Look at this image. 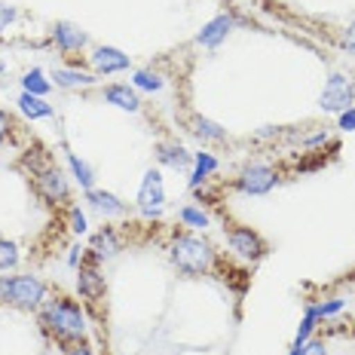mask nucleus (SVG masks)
<instances>
[{
  "label": "nucleus",
  "instance_id": "20e7f679",
  "mask_svg": "<svg viewBox=\"0 0 355 355\" xmlns=\"http://www.w3.org/2000/svg\"><path fill=\"white\" fill-rule=\"evenodd\" d=\"M6 303L19 309H40L46 303V285L34 276H10V294Z\"/></svg>",
  "mask_w": 355,
  "mask_h": 355
},
{
  "label": "nucleus",
  "instance_id": "412c9836",
  "mask_svg": "<svg viewBox=\"0 0 355 355\" xmlns=\"http://www.w3.org/2000/svg\"><path fill=\"white\" fill-rule=\"evenodd\" d=\"M68 162H71V172H73V178L80 181V187L83 190H92V168H89V162H83L80 157H73V153H68Z\"/></svg>",
  "mask_w": 355,
  "mask_h": 355
},
{
  "label": "nucleus",
  "instance_id": "7c9ffc66",
  "mask_svg": "<svg viewBox=\"0 0 355 355\" xmlns=\"http://www.w3.org/2000/svg\"><path fill=\"white\" fill-rule=\"evenodd\" d=\"M340 129H343V132H355V107H349V110H343V114H340Z\"/></svg>",
  "mask_w": 355,
  "mask_h": 355
},
{
  "label": "nucleus",
  "instance_id": "ddd939ff",
  "mask_svg": "<svg viewBox=\"0 0 355 355\" xmlns=\"http://www.w3.org/2000/svg\"><path fill=\"white\" fill-rule=\"evenodd\" d=\"M157 159L162 162V166H168V168H187L190 162H193V157H190V153L184 150L181 144H175V141H159L157 144Z\"/></svg>",
  "mask_w": 355,
  "mask_h": 355
},
{
  "label": "nucleus",
  "instance_id": "473e14b6",
  "mask_svg": "<svg viewBox=\"0 0 355 355\" xmlns=\"http://www.w3.org/2000/svg\"><path fill=\"white\" fill-rule=\"evenodd\" d=\"M10 125H12L10 114H3V110H0V141H3V138L10 135Z\"/></svg>",
  "mask_w": 355,
  "mask_h": 355
},
{
  "label": "nucleus",
  "instance_id": "f704fd0d",
  "mask_svg": "<svg viewBox=\"0 0 355 355\" xmlns=\"http://www.w3.org/2000/svg\"><path fill=\"white\" fill-rule=\"evenodd\" d=\"M68 355H92V349H89L86 343H77V346H71V352Z\"/></svg>",
  "mask_w": 355,
  "mask_h": 355
},
{
  "label": "nucleus",
  "instance_id": "b1692460",
  "mask_svg": "<svg viewBox=\"0 0 355 355\" xmlns=\"http://www.w3.org/2000/svg\"><path fill=\"white\" fill-rule=\"evenodd\" d=\"M21 83H25V92H31V95H40V98H43V95H46V92H49V83H46V80H43V73L37 71V68H34V71H28Z\"/></svg>",
  "mask_w": 355,
  "mask_h": 355
},
{
  "label": "nucleus",
  "instance_id": "a211bd4d",
  "mask_svg": "<svg viewBox=\"0 0 355 355\" xmlns=\"http://www.w3.org/2000/svg\"><path fill=\"white\" fill-rule=\"evenodd\" d=\"M19 107H21V114L31 116V120H40V116H53V107H49L46 101L40 98V95H31V92H21Z\"/></svg>",
  "mask_w": 355,
  "mask_h": 355
},
{
  "label": "nucleus",
  "instance_id": "f3484780",
  "mask_svg": "<svg viewBox=\"0 0 355 355\" xmlns=\"http://www.w3.org/2000/svg\"><path fill=\"white\" fill-rule=\"evenodd\" d=\"M92 251L98 257H114L116 251H120V239H116V233L110 230V227H105V230H98L92 236Z\"/></svg>",
  "mask_w": 355,
  "mask_h": 355
},
{
  "label": "nucleus",
  "instance_id": "6e6552de",
  "mask_svg": "<svg viewBox=\"0 0 355 355\" xmlns=\"http://www.w3.org/2000/svg\"><path fill=\"white\" fill-rule=\"evenodd\" d=\"M98 261H101L98 254H89L86 263H80V276H77L80 294H83L86 300H92V303H98L101 297H105V276H101L98 266H95Z\"/></svg>",
  "mask_w": 355,
  "mask_h": 355
},
{
  "label": "nucleus",
  "instance_id": "f03ea898",
  "mask_svg": "<svg viewBox=\"0 0 355 355\" xmlns=\"http://www.w3.org/2000/svg\"><path fill=\"white\" fill-rule=\"evenodd\" d=\"M172 263L184 276H202L214 266V248L199 236H175L172 242Z\"/></svg>",
  "mask_w": 355,
  "mask_h": 355
},
{
  "label": "nucleus",
  "instance_id": "72a5a7b5",
  "mask_svg": "<svg viewBox=\"0 0 355 355\" xmlns=\"http://www.w3.org/2000/svg\"><path fill=\"white\" fill-rule=\"evenodd\" d=\"M324 141H328V132H315V135H309L303 144H306V147H315V144H324Z\"/></svg>",
  "mask_w": 355,
  "mask_h": 355
},
{
  "label": "nucleus",
  "instance_id": "aec40b11",
  "mask_svg": "<svg viewBox=\"0 0 355 355\" xmlns=\"http://www.w3.org/2000/svg\"><path fill=\"white\" fill-rule=\"evenodd\" d=\"M214 168H218V159H214L211 153H196V168H193V175H190V190H199V184H202Z\"/></svg>",
  "mask_w": 355,
  "mask_h": 355
},
{
  "label": "nucleus",
  "instance_id": "9b49d317",
  "mask_svg": "<svg viewBox=\"0 0 355 355\" xmlns=\"http://www.w3.org/2000/svg\"><path fill=\"white\" fill-rule=\"evenodd\" d=\"M92 68L98 73H120L129 68V55L120 53V49L114 46H101L92 53Z\"/></svg>",
  "mask_w": 355,
  "mask_h": 355
},
{
  "label": "nucleus",
  "instance_id": "39448f33",
  "mask_svg": "<svg viewBox=\"0 0 355 355\" xmlns=\"http://www.w3.org/2000/svg\"><path fill=\"white\" fill-rule=\"evenodd\" d=\"M355 101V77H346V73H331L328 83H324L319 105L322 110H334V114H343L349 110Z\"/></svg>",
  "mask_w": 355,
  "mask_h": 355
},
{
  "label": "nucleus",
  "instance_id": "2eb2a0df",
  "mask_svg": "<svg viewBox=\"0 0 355 355\" xmlns=\"http://www.w3.org/2000/svg\"><path fill=\"white\" fill-rule=\"evenodd\" d=\"M190 132L202 141H227V129H220L214 120H205V116H190Z\"/></svg>",
  "mask_w": 355,
  "mask_h": 355
},
{
  "label": "nucleus",
  "instance_id": "4be33fe9",
  "mask_svg": "<svg viewBox=\"0 0 355 355\" xmlns=\"http://www.w3.org/2000/svg\"><path fill=\"white\" fill-rule=\"evenodd\" d=\"M315 322H319V315H315V309H313V306H306V315H303V322H300V331H297V337H294V346H291V349H300V346L306 343L309 337H313V328H315Z\"/></svg>",
  "mask_w": 355,
  "mask_h": 355
},
{
  "label": "nucleus",
  "instance_id": "f8f14e48",
  "mask_svg": "<svg viewBox=\"0 0 355 355\" xmlns=\"http://www.w3.org/2000/svg\"><path fill=\"white\" fill-rule=\"evenodd\" d=\"M233 25H236L233 16H218V19H211L209 25H205L202 31L196 34V43H199V46H209V49H214L220 40H224L227 34H230V28H233Z\"/></svg>",
  "mask_w": 355,
  "mask_h": 355
},
{
  "label": "nucleus",
  "instance_id": "423d86ee",
  "mask_svg": "<svg viewBox=\"0 0 355 355\" xmlns=\"http://www.w3.org/2000/svg\"><path fill=\"white\" fill-rule=\"evenodd\" d=\"M227 245H230L236 257H242V261H248V263L261 261L266 254V242L251 230V227H230V230H227Z\"/></svg>",
  "mask_w": 355,
  "mask_h": 355
},
{
  "label": "nucleus",
  "instance_id": "c9c22d12",
  "mask_svg": "<svg viewBox=\"0 0 355 355\" xmlns=\"http://www.w3.org/2000/svg\"><path fill=\"white\" fill-rule=\"evenodd\" d=\"M288 355H300V349H291V352H288Z\"/></svg>",
  "mask_w": 355,
  "mask_h": 355
},
{
  "label": "nucleus",
  "instance_id": "2f4dec72",
  "mask_svg": "<svg viewBox=\"0 0 355 355\" xmlns=\"http://www.w3.org/2000/svg\"><path fill=\"white\" fill-rule=\"evenodd\" d=\"M16 16H19V12L12 10V6H3V3H0V31H3L10 21H16Z\"/></svg>",
  "mask_w": 355,
  "mask_h": 355
},
{
  "label": "nucleus",
  "instance_id": "5701e85b",
  "mask_svg": "<svg viewBox=\"0 0 355 355\" xmlns=\"http://www.w3.org/2000/svg\"><path fill=\"white\" fill-rule=\"evenodd\" d=\"M19 263V245L10 239H0V272L12 270Z\"/></svg>",
  "mask_w": 355,
  "mask_h": 355
},
{
  "label": "nucleus",
  "instance_id": "a878e982",
  "mask_svg": "<svg viewBox=\"0 0 355 355\" xmlns=\"http://www.w3.org/2000/svg\"><path fill=\"white\" fill-rule=\"evenodd\" d=\"M181 220L190 227H209V214L202 209H196V205H187V209H181Z\"/></svg>",
  "mask_w": 355,
  "mask_h": 355
},
{
  "label": "nucleus",
  "instance_id": "7ed1b4c3",
  "mask_svg": "<svg viewBox=\"0 0 355 355\" xmlns=\"http://www.w3.org/2000/svg\"><path fill=\"white\" fill-rule=\"evenodd\" d=\"M276 181H279V172L272 166H266V162H248V166L236 175L233 187L245 196H263L276 187Z\"/></svg>",
  "mask_w": 355,
  "mask_h": 355
},
{
  "label": "nucleus",
  "instance_id": "dca6fc26",
  "mask_svg": "<svg viewBox=\"0 0 355 355\" xmlns=\"http://www.w3.org/2000/svg\"><path fill=\"white\" fill-rule=\"evenodd\" d=\"M86 202H92L101 214H125V205L107 190H86Z\"/></svg>",
  "mask_w": 355,
  "mask_h": 355
},
{
  "label": "nucleus",
  "instance_id": "4468645a",
  "mask_svg": "<svg viewBox=\"0 0 355 355\" xmlns=\"http://www.w3.org/2000/svg\"><path fill=\"white\" fill-rule=\"evenodd\" d=\"M105 101L107 105H116L120 110H129V114L141 110V101H138V95L132 92L129 86H107L105 89Z\"/></svg>",
  "mask_w": 355,
  "mask_h": 355
},
{
  "label": "nucleus",
  "instance_id": "0eeeda50",
  "mask_svg": "<svg viewBox=\"0 0 355 355\" xmlns=\"http://www.w3.org/2000/svg\"><path fill=\"white\" fill-rule=\"evenodd\" d=\"M37 187H40V193L49 199V202H68L71 199V187L68 181H64L62 168L49 166V162H43L40 168H37Z\"/></svg>",
  "mask_w": 355,
  "mask_h": 355
},
{
  "label": "nucleus",
  "instance_id": "c756f323",
  "mask_svg": "<svg viewBox=\"0 0 355 355\" xmlns=\"http://www.w3.org/2000/svg\"><path fill=\"white\" fill-rule=\"evenodd\" d=\"M343 49L349 55H355V21H349V28L343 31Z\"/></svg>",
  "mask_w": 355,
  "mask_h": 355
},
{
  "label": "nucleus",
  "instance_id": "bb28decb",
  "mask_svg": "<svg viewBox=\"0 0 355 355\" xmlns=\"http://www.w3.org/2000/svg\"><path fill=\"white\" fill-rule=\"evenodd\" d=\"M313 309L319 319H328V315H337L340 309H343V300H328V303H319V306H313Z\"/></svg>",
  "mask_w": 355,
  "mask_h": 355
},
{
  "label": "nucleus",
  "instance_id": "1a4fd4ad",
  "mask_svg": "<svg viewBox=\"0 0 355 355\" xmlns=\"http://www.w3.org/2000/svg\"><path fill=\"white\" fill-rule=\"evenodd\" d=\"M162 202H166V187H162V175L157 168H150V172L144 175L141 181V190H138V205H141L144 214H159Z\"/></svg>",
  "mask_w": 355,
  "mask_h": 355
},
{
  "label": "nucleus",
  "instance_id": "cd10ccee",
  "mask_svg": "<svg viewBox=\"0 0 355 355\" xmlns=\"http://www.w3.org/2000/svg\"><path fill=\"white\" fill-rule=\"evenodd\" d=\"M300 355H328L322 340H306V343L300 346Z\"/></svg>",
  "mask_w": 355,
  "mask_h": 355
},
{
  "label": "nucleus",
  "instance_id": "f257e3e1",
  "mask_svg": "<svg viewBox=\"0 0 355 355\" xmlns=\"http://www.w3.org/2000/svg\"><path fill=\"white\" fill-rule=\"evenodd\" d=\"M40 322H43V328L53 331L55 340H62V343L77 346V343H83V337H86L83 309H80L73 300L62 297V294L40 306Z\"/></svg>",
  "mask_w": 355,
  "mask_h": 355
},
{
  "label": "nucleus",
  "instance_id": "c85d7f7f",
  "mask_svg": "<svg viewBox=\"0 0 355 355\" xmlns=\"http://www.w3.org/2000/svg\"><path fill=\"white\" fill-rule=\"evenodd\" d=\"M71 230L73 233H86V214L80 209H71Z\"/></svg>",
  "mask_w": 355,
  "mask_h": 355
},
{
  "label": "nucleus",
  "instance_id": "393cba45",
  "mask_svg": "<svg viewBox=\"0 0 355 355\" xmlns=\"http://www.w3.org/2000/svg\"><path fill=\"white\" fill-rule=\"evenodd\" d=\"M135 86L147 89V92H157V89H162V77L153 71H135Z\"/></svg>",
  "mask_w": 355,
  "mask_h": 355
},
{
  "label": "nucleus",
  "instance_id": "6ab92c4d",
  "mask_svg": "<svg viewBox=\"0 0 355 355\" xmlns=\"http://www.w3.org/2000/svg\"><path fill=\"white\" fill-rule=\"evenodd\" d=\"M53 80H55V86H62V89H77V86H92V83H95L92 73L68 71V68H58V71L53 73Z\"/></svg>",
  "mask_w": 355,
  "mask_h": 355
},
{
  "label": "nucleus",
  "instance_id": "9d476101",
  "mask_svg": "<svg viewBox=\"0 0 355 355\" xmlns=\"http://www.w3.org/2000/svg\"><path fill=\"white\" fill-rule=\"evenodd\" d=\"M53 37H55V43H58L62 53H80V49L89 43V37L80 31L77 25H71V21H55Z\"/></svg>",
  "mask_w": 355,
  "mask_h": 355
}]
</instances>
